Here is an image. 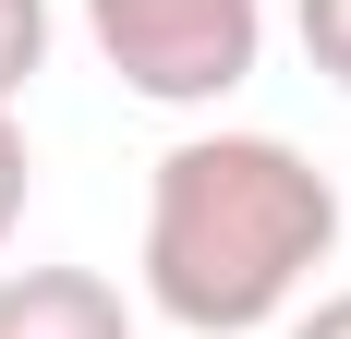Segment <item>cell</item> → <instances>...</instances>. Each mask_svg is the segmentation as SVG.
<instances>
[{
    "label": "cell",
    "instance_id": "obj_3",
    "mask_svg": "<svg viewBox=\"0 0 351 339\" xmlns=\"http://www.w3.org/2000/svg\"><path fill=\"white\" fill-rule=\"evenodd\" d=\"M0 339H134V303L97 267H0Z\"/></svg>",
    "mask_w": 351,
    "mask_h": 339
},
{
    "label": "cell",
    "instance_id": "obj_5",
    "mask_svg": "<svg viewBox=\"0 0 351 339\" xmlns=\"http://www.w3.org/2000/svg\"><path fill=\"white\" fill-rule=\"evenodd\" d=\"M291 25H303V61L351 97V0H291Z\"/></svg>",
    "mask_w": 351,
    "mask_h": 339
},
{
    "label": "cell",
    "instance_id": "obj_1",
    "mask_svg": "<svg viewBox=\"0 0 351 339\" xmlns=\"http://www.w3.org/2000/svg\"><path fill=\"white\" fill-rule=\"evenodd\" d=\"M339 242V182L279 134H194L145 182V303L194 339H243Z\"/></svg>",
    "mask_w": 351,
    "mask_h": 339
},
{
    "label": "cell",
    "instance_id": "obj_4",
    "mask_svg": "<svg viewBox=\"0 0 351 339\" xmlns=\"http://www.w3.org/2000/svg\"><path fill=\"white\" fill-rule=\"evenodd\" d=\"M49 73V0H0V109Z\"/></svg>",
    "mask_w": 351,
    "mask_h": 339
},
{
    "label": "cell",
    "instance_id": "obj_7",
    "mask_svg": "<svg viewBox=\"0 0 351 339\" xmlns=\"http://www.w3.org/2000/svg\"><path fill=\"white\" fill-rule=\"evenodd\" d=\"M291 339H351V291H327V303L303 315V327H291Z\"/></svg>",
    "mask_w": 351,
    "mask_h": 339
},
{
    "label": "cell",
    "instance_id": "obj_6",
    "mask_svg": "<svg viewBox=\"0 0 351 339\" xmlns=\"http://www.w3.org/2000/svg\"><path fill=\"white\" fill-rule=\"evenodd\" d=\"M25 182H36V158H25V121L0 109V242L25 231Z\"/></svg>",
    "mask_w": 351,
    "mask_h": 339
},
{
    "label": "cell",
    "instance_id": "obj_2",
    "mask_svg": "<svg viewBox=\"0 0 351 339\" xmlns=\"http://www.w3.org/2000/svg\"><path fill=\"white\" fill-rule=\"evenodd\" d=\"M97 61L158 109H218L267 49V0H85Z\"/></svg>",
    "mask_w": 351,
    "mask_h": 339
}]
</instances>
